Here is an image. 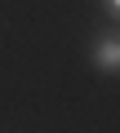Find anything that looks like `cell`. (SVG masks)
I'll return each instance as SVG.
<instances>
[{
	"mask_svg": "<svg viewBox=\"0 0 120 133\" xmlns=\"http://www.w3.org/2000/svg\"><path fill=\"white\" fill-rule=\"evenodd\" d=\"M89 58H93V66H98L102 76H120V31H102L93 40Z\"/></svg>",
	"mask_w": 120,
	"mask_h": 133,
	"instance_id": "obj_1",
	"label": "cell"
},
{
	"mask_svg": "<svg viewBox=\"0 0 120 133\" xmlns=\"http://www.w3.org/2000/svg\"><path fill=\"white\" fill-rule=\"evenodd\" d=\"M102 9H107V18H116V22H120V0H102Z\"/></svg>",
	"mask_w": 120,
	"mask_h": 133,
	"instance_id": "obj_2",
	"label": "cell"
}]
</instances>
